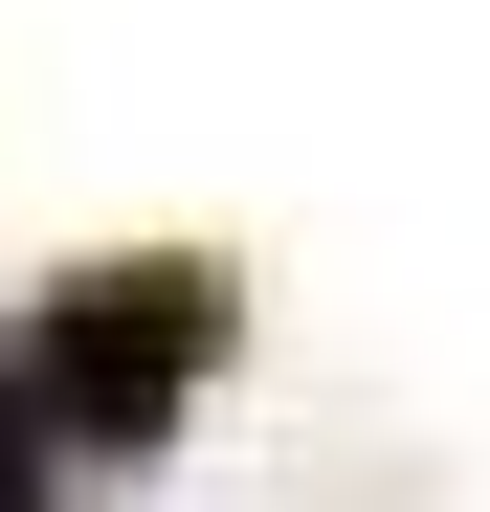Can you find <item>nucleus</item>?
<instances>
[{"label":"nucleus","mask_w":490,"mask_h":512,"mask_svg":"<svg viewBox=\"0 0 490 512\" xmlns=\"http://www.w3.org/2000/svg\"><path fill=\"white\" fill-rule=\"evenodd\" d=\"M223 334H245V290L201 268V245H90V268H45L23 312H0V357H23V423L67 468H156L201 423Z\"/></svg>","instance_id":"obj_1"},{"label":"nucleus","mask_w":490,"mask_h":512,"mask_svg":"<svg viewBox=\"0 0 490 512\" xmlns=\"http://www.w3.org/2000/svg\"><path fill=\"white\" fill-rule=\"evenodd\" d=\"M45 468H67V446H45V423H23V357H0V512H67Z\"/></svg>","instance_id":"obj_2"}]
</instances>
